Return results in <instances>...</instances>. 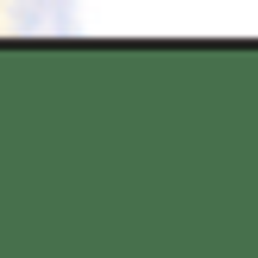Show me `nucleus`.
Wrapping results in <instances>:
<instances>
[{
  "mask_svg": "<svg viewBox=\"0 0 258 258\" xmlns=\"http://www.w3.org/2000/svg\"><path fill=\"white\" fill-rule=\"evenodd\" d=\"M19 32H76V0H13Z\"/></svg>",
  "mask_w": 258,
  "mask_h": 258,
  "instance_id": "f257e3e1",
  "label": "nucleus"
}]
</instances>
